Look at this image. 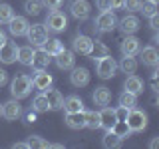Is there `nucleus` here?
Wrapping results in <instances>:
<instances>
[{
    "instance_id": "f257e3e1",
    "label": "nucleus",
    "mask_w": 159,
    "mask_h": 149,
    "mask_svg": "<svg viewBox=\"0 0 159 149\" xmlns=\"http://www.w3.org/2000/svg\"><path fill=\"white\" fill-rule=\"evenodd\" d=\"M10 92H12V97L14 99H24L30 96V92H32V78L26 76V74H20L12 79V84H10Z\"/></svg>"
},
{
    "instance_id": "f03ea898",
    "label": "nucleus",
    "mask_w": 159,
    "mask_h": 149,
    "mask_svg": "<svg viewBox=\"0 0 159 149\" xmlns=\"http://www.w3.org/2000/svg\"><path fill=\"white\" fill-rule=\"evenodd\" d=\"M26 38H28V42H30L32 48H42L50 40V30L44 26V24H30L28 32H26Z\"/></svg>"
},
{
    "instance_id": "7ed1b4c3",
    "label": "nucleus",
    "mask_w": 159,
    "mask_h": 149,
    "mask_svg": "<svg viewBox=\"0 0 159 149\" xmlns=\"http://www.w3.org/2000/svg\"><path fill=\"white\" fill-rule=\"evenodd\" d=\"M50 32H54V34H60V32H64V30L68 28V16L62 12L60 8L56 10H50V14L46 16V24H44Z\"/></svg>"
},
{
    "instance_id": "20e7f679",
    "label": "nucleus",
    "mask_w": 159,
    "mask_h": 149,
    "mask_svg": "<svg viewBox=\"0 0 159 149\" xmlns=\"http://www.w3.org/2000/svg\"><path fill=\"white\" fill-rule=\"evenodd\" d=\"M96 62V74L102 79H109V78H113L116 76V72H117V62L113 60L111 56H102V58H98V60H93Z\"/></svg>"
},
{
    "instance_id": "39448f33",
    "label": "nucleus",
    "mask_w": 159,
    "mask_h": 149,
    "mask_svg": "<svg viewBox=\"0 0 159 149\" xmlns=\"http://www.w3.org/2000/svg\"><path fill=\"white\" fill-rule=\"evenodd\" d=\"M125 123L127 127L131 129V133H137V131H143V129L147 127V113L141 111V109H135L131 107L125 117Z\"/></svg>"
},
{
    "instance_id": "423d86ee",
    "label": "nucleus",
    "mask_w": 159,
    "mask_h": 149,
    "mask_svg": "<svg viewBox=\"0 0 159 149\" xmlns=\"http://www.w3.org/2000/svg\"><path fill=\"white\" fill-rule=\"evenodd\" d=\"M117 26V18L113 14V10H106V12H99L96 18V28L99 32H111Z\"/></svg>"
},
{
    "instance_id": "0eeeda50",
    "label": "nucleus",
    "mask_w": 159,
    "mask_h": 149,
    "mask_svg": "<svg viewBox=\"0 0 159 149\" xmlns=\"http://www.w3.org/2000/svg\"><path fill=\"white\" fill-rule=\"evenodd\" d=\"M28 26H30L28 18H26V16H16V14H14V16H12V20L8 22V30H10V34H12L14 38L26 36V32H28Z\"/></svg>"
},
{
    "instance_id": "6e6552de",
    "label": "nucleus",
    "mask_w": 159,
    "mask_h": 149,
    "mask_svg": "<svg viewBox=\"0 0 159 149\" xmlns=\"http://www.w3.org/2000/svg\"><path fill=\"white\" fill-rule=\"evenodd\" d=\"M72 52L74 54H82V56H89L92 54V48H93V40L89 36H84V34H80L72 40Z\"/></svg>"
},
{
    "instance_id": "1a4fd4ad",
    "label": "nucleus",
    "mask_w": 159,
    "mask_h": 149,
    "mask_svg": "<svg viewBox=\"0 0 159 149\" xmlns=\"http://www.w3.org/2000/svg\"><path fill=\"white\" fill-rule=\"evenodd\" d=\"M52 84H54L52 74L46 72V70H36V74H34V78H32V88L34 89H38V92H46Z\"/></svg>"
},
{
    "instance_id": "9d476101",
    "label": "nucleus",
    "mask_w": 159,
    "mask_h": 149,
    "mask_svg": "<svg viewBox=\"0 0 159 149\" xmlns=\"http://www.w3.org/2000/svg\"><path fill=\"white\" fill-rule=\"evenodd\" d=\"M68 10H70V14H72L76 20H88L92 6H89L88 0H72Z\"/></svg>"
},
{
    "instance_id": "9b49d317",
    "label": "nucleus",
    "mask_w": 159,
    "mask_h": 149,
    "mask_svg": "<svg viewBox=\"0 0 159 149\" xmlns=\"http://www.w3.org/2000/svg\"><path fill=\"white\" fill-rule=\"evenodd\" d=\"M139 58H141L143 66L147 68H157L159 66V52L155 46H145V48H139Z\"/></svg>"
},
{
    "instance_id": "f8f14e48",
    "label": "nucleus",
    "mask_w": 159,
    "mask_h": 149,
    "mask_svg": "<svg viewBox=\"0 0 159 149\" xmlns=\"http://www.w3.org/2000/svg\"><path fill=\"white\" fill-rule=\"evenodd\" d=\"M18 58V46L16 42H10V40H6V42L0 46V62L2 64H14Z\"/></svg>"
},
{
    "instance_id": "ddd939ff",
    "label": "nucleus",
    "mask_w": 159,
    "mask_h": 149,
    "mask_svg": "<svg viewBox=\"0 0 159 149\" xmlns=\"http://www.w3.org/2000/svg\"><path fill=\"white\" fill-rule=\"evenodd\" d=\"M22 115V106L18 103V99H8V102L2 103V117L8 119V121H16V119Z\"/></svg>"
},
{
    "instance_id": "4468645a",
    "label": "nucleus",
    "mask_w": 159,
    "mask_h": 149,
    "mask_svg": "<svg viewBox=\"0 0 159 149\" xmlns=\"http://www.w3.org/2000/svg\"><path fill=\"white\" fill-rule=\"evenodd\" d=\"M141 40L135 38L133 34H127L125 38L121 40V44H119V50H121V56H135L139 52V48H141Z\"/></svg>"
},
{
    "instance_id": "2eb2a0df",
    "label": "nucleus",
    "mask_w": 159,
    "mask_h": 149,
    "mask_svg": "<svg viewBox=\"0 0 159 149\" xmlns=\"http://www.w3.org/2000/svg\"><path fill=\"white\" fill-rule=\"evenodd\" d=\"M117 28L121 30L123 36H127V34H135L141 26H139V18H137V16H133V14H127L125 18L117 20Z\"/></svg>"
},
{
    "instance_id": "dca6fc26",
    "label": "nucleus",
    "mask_w": 159,
    "mask_h": 149,
    "mask_svg": "<svg viewBox=\"0 0 159 149\" xmlns=\"http://www.w3.org/2000/svg\"><path fill=\"white\" fill-rule=\"evenodd\" d=\"M76 54L72 52V50H66L64 48L62 52H58L56 56H54V62H56V66L60 70H72L74 68V64H76Z\"/></svg>"
},
{
    "instance_id": "f3484780",
    "label": "nucleus",
    "mask_w": 159,
    "mask_h": 149,
    "mask_svg": "<svg viewBox=\"0 0 159 149\" xmlns=\"http://www.w3.org/2000/svg\"><path fill=\"white\" fill-rule=\"evenodd\" d=\"M70 82H72L74 88H84L89 84V72L88 68H72V74H70Z\"/></svg>"
},
{
    "instance_id": "a211bd4d",
    "label": "nucleus",
    "mask_w": 159,
    "mask_h": 149,
    "mask_svg": "<svg viewBox=\"0 0 159 149\" xmlns=\"http://www.w3.org/2000/svg\"><path fill=\"white\" fill-rule=\"evenodd\" d=\"M117 121L116 117V107H109V106H103L102 111H99V127H103L106 131L113 127V123Z\"/></svg>"
},
{
    "instance_id": "6ab92c4d",
    "label": "nucleus",
    "mask_w": 159,
    "mask_h": 149,
    "mask_svg": "<svg viewBox=\"0 0 159 149\" xmlns=\"http://www.w3.org/2000/svg\"><path fill=\"white\" fill-rule=\"evenodd\" d=\"M50 62H52V56L46 52L44 48H38V50H34V58H32V66L34 70H46L50 66Z\"/></svg>"
},
{
    "instance_id": "aec40b11",
    "label": "nucleus",
    "mask_w": 159,
    "mask_h": 149,
    "mask_svg": "<svg viewBox=\"0 0 159 149\" xmlns=\"http://www.w3.org/2000/svg\"><path fill=\"white\" fill-rule=\"evenodd\" d=\"M92 99H93V103L99 106V107L109 106V102H111V89L106 88V86H99V88H96V92L92 93Z\"/></svg>"
},
{
    "instance_id": "412c9836",
    "label": "nucleus",
    "mask_w": 159,
    "mask_h": 149,
    "mask_svg": "<svg viewBox=\"0 0 159 149\" xmlns=\"http://www.w3.org/2000/svg\"><path fill=\"white\" fill-rule=\"evenodd\" d=\"M64 123L70 127V129H80L86 127V121H84V111H74V113H66V117H64Z\"/></svg>"
},
{
    "instance_id": "4be33fe9",
    "label": "nucleus",
    "mask_w": 159,
    "mask_h": 149,
    "mask_svg": "<svg viewBox=\"0 0 159 149\" xmlns=\"http://www.w3.org/2000/svg\"><path fill=\"white\" fill-rule=\"evenodd\" d=\"M44 93H46V99H48V103H50V109H62V106H64V96H62V92H60V89H54L52 86H50Z\"/></svg>"
},
{
    "instance_id": "5701e85b",
    "label": "nucleus",
    "mask_w": 159,
    "mask_h": 149,
    "mask_svg": "<svg viewBox=\"0 0 159 149\" xmlns=\"http://www.w3.org/2000/svg\"><path fill=\"white\" fill-rule=\"evenodd\" d=\"M123 89H125V92L135 93V96H139V93L143 92V82H141V78H137L135 74H129V76L125 78V82H123Z\"/></svg>"
},
{
    "instance_id": "b1692460",
    "label": "nucleus",
    "mask_w": 159,
    "mask_h": 149,
    "mask_svg": "<svg viewBox=\"0 0 159 149\" xmlns=\"http://www.w3.org/2000/svg\"><path fill=\"white\" fill-rule=\"evenodd\" d=\"M62 109H64L66 113L84 111V102H82V99H80L78 96H70V97L64 99V106H62Z\"/></svg>"
},
{
    "instance_id": "393cba45",
    "label": "nucleus",
    "mask_w": 159,
    "mask_h": 149,
    "mask_svg": "<svg viewBox=\"0 0 159 149\" xmlns=\"http://www.w3.org/2000/svg\"><path fill=\"white\" fill-rule=\"evenodd\" d=\"M117 68L121 70L123 74H135L137 72V60H135V56H123L121 62L117 64Z\"/></svg>"
},
{
    "instance_id": "a878e982",
    "label": "nucleus",
    "mask_w": 159,
    "mask_h": 149,
    "mask_svg": "<svg viewBox=\"0 0 159 149\" xmlns=\"http://www.w3.org/2000/svg\"><path fill=\"white\" fill-rule=\"evenodd\" d=\"M32 109L36 113H44V111H48V109H50V103H48L46 93H44V92H40L38 96L32 99Z\"/></svg>"
},
{
    "instance_id": "bb28decb",
    "label": "nucleus",
    "mask_w": 159,
    "mask_h": 149,
    "mask_svg": "<svg viewBox=\"0 0 159 149\" xmlns=\"http://www.w3.org/2000/svg\"><path fill=\"white\" fill-rule=\"evenodd\" d=\"M32 58H34V48L30 46H20L18 48V62L20 64H24V66H30V64H32Z\"/></svg>"
},
{
    "instance_id": "cd10ccee",
    "label": "nucleus",
    "mask_w": 159,
    "mask_h": 149,
    "mask_svg": "<svg viewBox=\"0 0 159 149\" xmlns=\"http://www.w3.org/2000/svg\"><path fill=\"white\" fill-rule=\"evenodd\" d=\"M121 141H123V139L117 137L116 133L109 129V131H106V135H103V139H102V145L107 147V149H117L119 145H121Z\"/></svg>"
},
{
    "instance_id": "c85d7f7f",
    "label": "nucleus",
    "mask_w": 159,
    "mask_h": 149,
    "mask_svg": "<svg viewBox=\"0 0 159 149\" xmlns=\"http://www.w3.org/2000/svg\"><path fill=\"white\" fill-rule=\"evenodd\" d=\"M117 102H119V106L131 109V107L137 106V96H135V93H131V92H125V89H123V92L119 93V99H117Z\"/></svg>"
},
{
    "instance_id": "c756f323",
    "label": "nucleus",
    "mask_w": 159,
    "mask_h": 149,
    "mask_svg": "<svg viewBox=\"0 0 159 149\" xmlns=\"http://www.w3.org/2000/svg\"><path fill=\"white\" fill-rule=\"evenodd\" d=\"M84 121H86L88 129H99V111H86L84 109Z\"/></svg>"
},
{
    "instance_id": "7c9ffc66",
    "label": "nucleus",
    "mask_w": 159,
    "mask_h": 149,
    "mask_svg": "<svg viewBox=\"0 0 159 149\" xmlns=\"http://www.w3.org/2000/svg\"><path fill=\"white\" fill-rule=\"evenodd\" d=\"M26 145H28V149H48L50 141H46V139L40 137V135H30L26 139Z\"/></svg>"
},
{
    "instance_id": "2f4dec72",
    "label": "nucleus",
    "mask_w": 159,
    "mask_h": 149,
    "mask_svg": "<svg viewBox=\"0 0 159 149\" xmlns=\"http://www.w3.org/2000/svg\"><path fill=\"white\" fill-rule=\"evenodd\" d=\"M42 48H44V50H46V52L50 54V56L54 58L58 52H62V50H64V42H62V40H58V38H54V40H48V42L44 44Z\"/></svg>"
},
{
    "instance_id": "473e14b6",
    "label": "nucleus",
    "mask_w": 159,
    "mask_h": 149,
    "mask_svg": "<svg viewBox=\"0 0 159 149\" xmlns=\"http://www.w3.org/2000/svg\"><path fill=\"white\" fill-rule=\"evenodd\" d=\"M111 131H113V133H116V135H117V137H121V139H127L129 135H131V129H129V127H127V123H125V121H119V119H117V121H116V123H113V127H111Z\"/></svg>"
},
{
    "instance_id": "72a5a7b5",
    "label": "nucleus",
    "mask_w": 159,
    "mask_h": 149,
    "mask_svg": "<svg viewBox=\"0 0 159 149\" xmlns=\"http://www.w3.org/2000/svg\"><path fill=\"white\" fill-rule=\"evenodd\" d=\"M12 16H14V8L10 4L2 2L0 4V24H8L12 20Z\"/></svg>"
},
{
    "instance_id": "f704fd0d",
    "label": "nucleus",
    "mask_w": 159,
    "mask_h": 149,
    "mask_svg": "<svg viewBox=\"0 0 159 149\" xmlns=\"http://www.w3.org/2000/svg\"><path fill=\"white\" fill-rule=\"evenodd\" d=\"M42 2L40 0H26L24 2V10H26V14H30V16H36V14H40V10H42Z\"/></svg>"
},
{
    "instance_id": "c9c22d12",
    "label": "nucleus",
    "mask_w": 159,
    "mask_h": 149,
    "mask_svg": "<svg viewBox=\"0 0 159 149\" xmlns=\"http://www.w3.org/2000/svg\"><path fill=\"white\" fill-rule=\"evenodd\" d=\"M107 54H109V48L106 46V44H102V42H98V40H96L89 56H92L93 60H98V58H102V56H107Z\"/></svg>"
},
{
    "instance_id": "e433bc0d",
    "label": "nucleus",
    "mask_w": 159,
    "mask_h": 149,
    "mask_svg": "<svg viewBox=\"0 0 159 149\" xmlns=\"http://www.w3.org/2000/svg\"><path fill=\"white\" fill-rule=\"evenodd\" d=\"M143 0H123V10H127L129 14H135L141 10Z\"/></svg>"
},
{
    "instance_id": "4c0bfd02",
    "label": "nucleus",
    "mask_w": 159,
    "mask_h": 149,
    "mask_svg": "<svg viewBox=\"0 0 159 149\" xmlns=\"http://www.w3.org/2000/svg\"><path fill=\"white\" fill-rule=\"evenodd\" d=\"M139 12H143V16H153V14H157V4L151 2V0H147L145 4H141V10Z\"/></svg>"
},
{
    "instance_id": "58836bf2",
    "label": "nucleus",
    "mask_w": 159,
    "mask_h": 149,
    "mask_svg": "<svg viewBox=\"0 0 159 149\" xmlns=\"http://www.w3.org/2000/svg\"><path fill=\"white\" fill-rule=\"evenodd\" d=\"M42 2V6L44 8H48V10H56V8H60L64 4V0H40Z\"/></svg>"
},
{
    "instance_id": "ea45409f",
    "label": "nucleus",
    "mask_w": 159,
    "mask_h": 149,
    "mask_svg": "<svg viewBox=\"0 0 159 149\" xmlns=\"http://www.w3.org/2000/svg\"><path fill=\"white\" fill-rule=\"evenodd\" d=\"M149 26H151L153 32H157V30H159V14H153V16H149Z\"/></svg>"
},
{
    "instance_id": "a19ab883",
    "label": "nucleus",
    "mask_w": 159,
    "mask_h": 149,
    "mask_svg": "<svg viewBox=\"0 0 159 149\" xmlns=\"http://www.w3.org/2000/svg\"><path fill=\"white\" fill-rule=\"evenodd\" d=\"M96 8L99 10V12H106V10H109V0H96Z\"/></svg>"
},
{
    "instance_id": "79ce46f5",
    "label": "nucleus",
    "mask_w": 159,
    "mask_h": 149,
    "mask_svg": "<svg viewBox=\"0 0 159 149\" xmlns=\"http://www.w3.org/2000/svg\"><path fill=\"white\" fill-rule=\"evenodd\" d=\"M109 10H123V0H109Z\"/></svg>"
},
{
    "instance_id": "37998d69",
    "label": "nucleus",
    "mask_w": 159,
    "mask_h": 149,
    "mask_svg": "<svg viewBox=\"0 0 159 149\" xmlns=\"http://www.w3.org/2000/svg\"><path fill=\"white\" fill-rule=\"evenodd\" d=\"M6 84H8V72L0 68V88H2V86H6Z\"/></svg>"
},
{
    "instance_id": "c03bdc74",
    "label": "nucleus",
    "mask_w": 159,
    "mask_h": 149,
    "mask_svg": "<svg viewBox=\"0 0 159 149\" xmlns=\"http://www.w3.org/2000/svg\"><path fill=\"white\" fill-rule=\"evenodd\" d=\"M26 121H28V123H34V121H36V111H34V109L26 113Z\"/></svg>"
},
{
    "instance_id": "a18cd8bd",
    "label": "nucleus",
    "mask_w": 159,
    "mask_h": 149,
    "mask_svg": "<svg viewBox=\"0 0 159 149\" xmlns=\"http://www.w3.org/2000/svg\"><path fill=\"white\" fill-rule=\"evenodd\" d=\"M149 147H151V149H155V147H159V137H153L151 141H149Z\"/></svg>"
},
{
    "instance_id": "49530a36",
    "label": "nucleus",
    "mask_w": 159,
    "mask_h": 149,
    "mask_svg": "<svg viewBox=\"0 0 159 149\" xmlns=\"http://www.w3.org/2000/svg\"><path fill=\"white\" fill-rule=\"evenodd\" d=\"M12 147H16V149H28V145H26V141H18V143H14Z\"/></svg>"
},
{
    "instance_id": "de8ad7c7",
    "label": "nucleus",
    "mask_w": 159,
    "mask_h": 149,
    "mask_svg": "<svg viewBox=\"0 0 159 149\" xmlns=\"http://www.w3.org/2000/svg\"><path fill=\"white\" fill-rule=\"evenodd\" d=\"M6 40H8V38H6V32H4V30L0 28V46H2V44L6 42Z\"/></svg>"
},
{
    "instance_id": "09e8293b",
    "label": "nucleus",
    "mask_w": 159,
    "mask_h": 149,
    "mask_svg": "<svg viewBox=\"0 0 159 149\" xmlns=\"http://www.w3.org/2000/svg\"><path fill=\"white\" fill-rule=\"evenodd\" d=\"M0 117H2V103H0Z\"/></svg>"
},
{
    "instance_id": "8fccbe9b",
    "label": "nucleus",
    "mask_w": 159,
    "mask_h": 149,
    "mask_svg": "<svg viewBox=\"0 0 159 149\" xmlns=\"http://www.w3.org/2000/svg\"><path fill=\"white\" fill-rule=\"evenodd\" d=\"M151 2H155V4H157V2H159V0H151Z\"/></svg>"
}]
</instances>
